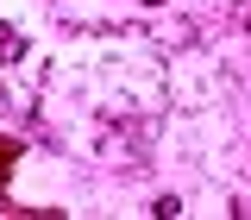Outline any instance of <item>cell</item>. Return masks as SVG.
Instances as JSON below:
<instances>
[{"instance_id":"1","label":"cell","mask_w":251,"mask_h":220,"mask_svg":"<svg viewBox=\"0 0 251 220\" xmlns=\"http://www.w3.org/2000/svg\"><path fill=\"white\" fill-rule=\"evenodd\" d=\"M13 164H19V138H0V189L13 176ZM0 214H6V201H0Z\"/></svg>"},{"instance_id":"2","label":"cell","mask_w":251,"mask_h":220,"mask_svg":"<svg viewBox=\"0 0 251 220\" xmlns=\"http://www.w3.org/2000/svg\"><path fill=\"white\" fill-rule=\"evenodd\" d=\"M13 57H19V31L6 26V19H0V69H6V63H13Z\"/></svg>"},{"instance_id":"3","label":"cell","mask_w":251,"mask_h":220,"mask_svg":"<svg viewBox=\"0 0 251 220\" xmlns=\"http://www.w3.org/2000/svg\"><path fill=\"white\" fill-rule=\"evenodd\" d=\"M151 214H157V220H176V214H182V201H176V195H157V208H151Z\"/></svg>"},{"instance_id":"4","label":"cell","mask_w":251,"mask_h":220,"mask_svg":"<svg viewBox=\"0 0 251 220\" xmlns=\"http://www.w3.org/2000/svg\"><path fill=\"white\" fill-rule=\"evenodd\" d=\"M145 6H163V0H145Z\"/></svg>"},{"instance_id":"5","label":"cell","mask_w":251,"mask_h":220,"mask_svg":"<svg viewBox=\"0 0 251 220\" xmlns=\"http://www.w3.org/2000/svg\"><path fill=\"white\" fill-rule=\"evenodd\" d=\"M245 31H251V13H245Z\"/></svg>"}]
</instances>
